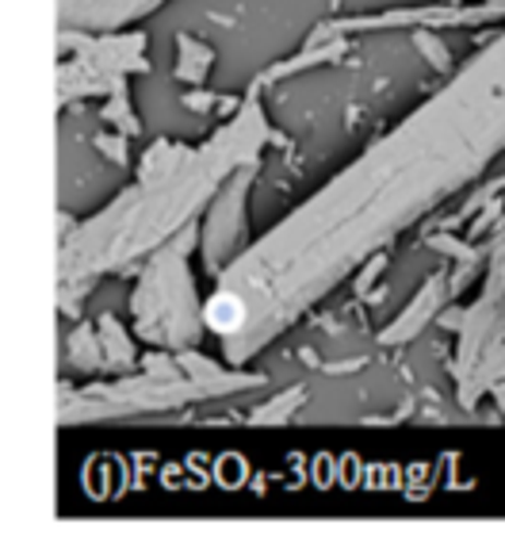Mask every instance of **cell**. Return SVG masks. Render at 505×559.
<instances>
[{"label":"cell","instance_id":"obj_1","mask_svg":"<svg viewBox=\"0 0 505 559\" xmlns=\"http://www.w3.org/2000/svg\"><path fill=\"white\" fill-rule=\"evenodd\" d=\"M211 322L215 326H226V330H233L241 322V314H238V304L233 299H218L215 307H211Z\"/></svg>","mask_w":505,"mask_h":559}]
</instances>
